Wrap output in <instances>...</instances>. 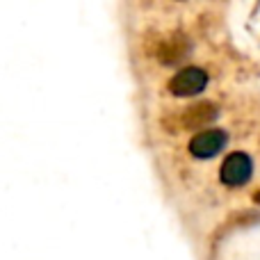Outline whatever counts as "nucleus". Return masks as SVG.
<instances>
[{"label": "nucleus", "mask_w": 260, "mask_h": 260, "mask_svg": "<svg viewBox=\"0 0 260 260\" xmlns=\"http://www.w3.org/2000/svg\"><path fill=\"white\" fill-rule=\"evenodd\" d=\"M256 201H258V203H260V192H258V194H256Z\"/></svg>", "instance_id": "obj_5"}, {"label": "nucleus", "mask_w": 260, "mask_h": 260, "mask_svg": "<svg viewBox=\"0 0 260 260\" xmlns=\"http://www.w3.org/2000/svg\"><path fill=\"white\" fill-rule=\"evenodd\" d=\"M226 133L219 128H212V130H201L199 135H194L192 142H189V153L199 160H210L215 157L221 148L226 146Z\"/></svg>", "instance_id": "obj_3"}, {"label": "nucleus", "mask_w": 260, "mask_h": 260, "mask_svg": "<svg viewBox=\"0 0 260 260\" xmlns=\"http://www.w3.org/2000/svg\"><path fill=\"white\" fill-rule=\"evenodd\" d=\"M208 85V73L199 67H185L178 73L171 76V80L167 82V89L171 96L176 99H189V96H197L206 89Z\"/></svg>", "instance_id": "obj_1"}, {"label": "nucleus", "mask_w": 260, "mask_h": 260, "mask_svg": "<svg viewBox=\"0 0 260 260\" xmlns=\"http://www.w3.org/2000/svg\"><path fill=\"white\" fill-rule=\"evenodd\" d=\"M217 114H219V110H217L215 103H210V101H201V103H194V105H189V108H185L183 112H180L178 128H185V130L206 128L215 121Z\"/></svg>", "instance_id": "obj_4"}, {"label": "nucleus", "mask_w": 260, "mask_h": 260, "mask_svg": "<svg viewBox=\"0 0 260 260\" xmlns=\"http://www.w3.org/2000/svg\"><path fill=\"white\" fill-rule=\"evenodd\" d=\"M251 171H253L251 157L242 151H235L231 155H226L224 165L219 169V178L229 187H240V185H244L251 178Z\"/></svg>", "instance_id": "obj_2"}]
</instances>
